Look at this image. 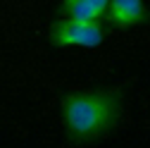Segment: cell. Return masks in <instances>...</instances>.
Wrapping results in <instances>:
<instances>
[{"label": "cell", "mask_w": 150, "mask_h": 148, "mask_svg": "<svg viewBox=\"0 0 150 148\" xmlns=\"http://www.w3.org/2000/svg\"><path fill=\"white\" fill-rule=\"evenodd\" d=\"M48 38L57 48H96L105 41V26L100 22L60 17L50 24Z\"/></svg>", "instance_id": "cell-2"}, {"label": "cell", "mask_w": 150, "mask_h": 148, "mask_svg": "<svg viewBox=\"0 0 150 148\" xmlns=\"http://www.w3.org/2000/svg\"><path fill=\"white\" fill-rule=\"evenodd\" d=\"M122 88H93L67 93L60 103L62 124L71 143L88 146L112 134L124 115Z\"/></svg>", "instance_id": "cell-1"}, {"label": "cell", "mask_w": 150, "mask_h": 148, "mask_svg": "<svg viewBox=\"0 0 150 148\" xmlns=\"http://www.w3.org/2000/svg\"><path fill=\"white\" fill-rule=\"evenodd\" d=\"M110 0H62L60 12L69 19H83V22H100L107 14Z\"/></svg>", "instance_id": "cell-4"}, {"label": "cell", "mask_w": 150, "mask_h": 148, "mask_svg": "<svg viewBox=\"0 0 150 148\" xmlns=\"http://www.w3.org/2000/svg\"><path fill=\"white\" fill-rule=\"evenodd\" d=\"M105 19L115 29H131L148 22L145 0H110Z\"/></svg>", "instance_id": "cell-3"}]
</instances>
